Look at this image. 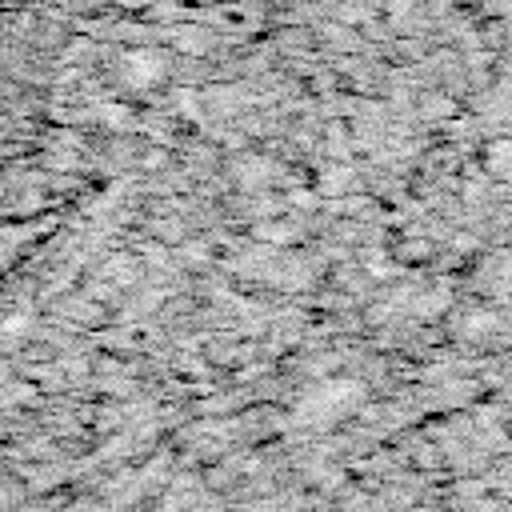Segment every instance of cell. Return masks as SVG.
Returning <instances> with one entry per match:
<instances>
[{"instance_id": "6da1fadb", "label": "cell", "mask_w": 512, "mask_h": 512, "mask_svg": "<svg viewBox=\"0 0 512 512\" xmlns=\"http://www.w3.org/2000/svg\"><path fill=\"white\" fill-rule=\"evenodd\" d=\"M356 400H360V388H356V384L332 380V384H324V388L304 404V412H316V416H308V420H332V416H340L344 408H352Z\"/></svg>"}, {"instance_id": "7a4b0ae2", "label": "cell", "mask_w": 512, "mask_h": 512, "mask_svg": "<svg viewBox=\"0 0 512 512\" xmlns=\"http://www.w3.org/2000/svg\"><path fill=\"white\" fill-rule=\"evenodd\" d=\"M120 76H124L128 88H152V84L164 80V60L152 48H132L120 64Z\"/></svg>"}, {"instance_id": "3957f363", "label": "cell", "mask_w": 512, "mask_h": 512, "mask_svg": "<svg viewBox=\"0 0 512 512\" xmlns=\"http://www.w3.org/2000/svg\"><path fill=\"white\" fill-rule=\"evenodd\" d=\"M488 168H492L496 176H504V168H508V144H504V140H496V144L488 148Z\"/></svg>"}, {"instance_id": "277c9868", "label": "cell", "mask_w": 512, "mask_h": 512, "mask_svg": "<svg viewBox=\"0 0 512 512\" xmlns=\"http://www.w3.org/2000/svg\"><path fill=\"white\" fill-rule=\"evenodd\" d=\"M100 116L112 124V128H120V124H128V108H112V104H104L100 108Z\"/></svg>"}, {"instance_id": "5b68a950", "label": "cell", "mask_w": 512, "mask_h": 512, "mask_svg": "<svg viewBox=\"0 0 512 512\" xmlns=\"http://www.w3.org/2000/svg\"><path fill=\"white\" fill-rule=\"evenodd\" d=\"M424 252H428L424 240H420V244H404V260H424Z\"/></svg>"}]
</instances>
